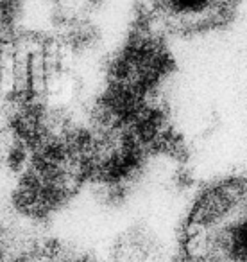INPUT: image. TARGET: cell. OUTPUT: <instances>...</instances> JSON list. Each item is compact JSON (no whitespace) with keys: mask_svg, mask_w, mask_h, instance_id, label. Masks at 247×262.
Returning <instances> with one entry per match:
<instances>
[{"mask_svg":"<svg viewBox=\"0 0 247 262\" xmlns=\"http://www.w3.org/2000/svg\"><path fill=\"white\" fill-rule=\"evenodd\" d=\"M176 262H247V176L199 190L179 228Z\"/></svg>","mask_w":247,"mask_h":262,"instance_id":"obj_1","label":"cell"},{"mask_svg":"<svg viewBox=\"0 0 247 262\" xmlns=\"http://www.w3.org/2000/svg\"><path fill=\"white\" fill-rule=\"evenodd\" d=\"M160 253L161 248L154 233L142 226L126 230L111 250L113 262H156Z\"/></svg>","mask_w":247,"mask_h":262,"instance_id":"obj_3","label":"cell"},{"mask_svg":"<svg viewBox=\"0 0 247 262\" xmlns=\"http://www.w3.org/2000/svg\"><path fill=\"white\" fill-rule=\"evenodd\" d=\"M242 0H147L151 11L167 31L195 36L226 27Z\"/></svg>","mask_w":247,"mask_h":262,"instance_id":"obj_2","label":"cell"},{"mask_svg":"<svg viewBox=\"0 0 247 262\" xmlns=\"http://www.w3.org/2000/svg\"><path fill=\"white\" fill-rule=\"evenodd\" d=\"M52 4L59 9L61 15H70V18H77L93 9V6L98 4V0H52Z\"/></svg>","mask_w":247,"mask_h":262,"instance_id":"obj_4","label":"cell"}]
</instances>
